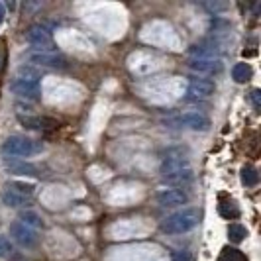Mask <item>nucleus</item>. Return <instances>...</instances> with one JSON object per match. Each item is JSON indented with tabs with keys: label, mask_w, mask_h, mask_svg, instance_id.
<instances>
[{
	"label": "nucleus",
	"mask_w": 261,
	"mask_h": 261,
	"mask_svg": "<svg viewBox=\"0 0 261 261\" xmlns=\"http://www.w3.org/2000/svg\"><path fill=\"white\" fill-rule=\"evenodd\" d=\"M161 179L169 185H187L193 181V167H191V159L181 149H173L167 151V155L161 161Z\"/></svg>",
	"instance_id": "1"
},
{
	"label": "nucleus",
	"mask_w": 261,
	"mask_h": 261,
	"mask_svg": "<svg viewBox=\"0 0 261 261\" xmlns=\"http://www.w3.org/2000/svg\"><path fill=\"white\" fill-rule=\"evenodd\" d=\"M198 222H200V210L195 208V206H187V208L177 210L171 216H167L163 222L159 224V228L165 234L177 236L195 230L196 226H198Z\"/></svg>",
	"instance_id": "2"
},
{
	"label": "nucleus",
	"mask_w": 261,
	"mask_h": 261,
	"mask_svg": "<svg viewBox=\"0 0 261 261\" xmlns=\"http://www.w3.org/2000/svg\"><path fill=\"white\" fill-rule=\"evenodd\" d=\"M43 151V144L26 136H10L2 144V153L10 157H34Z\"/></svg>",
	"instance_id": "3"
},
{
	"label": "nucleus",
	"mask_w": 261,
	"mask_h": 261,
	"mask_svg": "<svg viewBox=\"0 0 261 261\" xmlns=\"http://www.w3.org/2000/svg\"><path fill=\"white\" fill-rule=\"evenodd\" d=\"M30 45L34 47V51H43V53H55V41H53L51 32L41 24H34L28 30L26 34Z\"/></svg>",
	"instance_id": "4"
},
{
	"label": "nucleus",
	"mask_w": 261,
	"mask_h": 261,
	"mask_svg": "<svg viewBox=\"0 0 261 261\" xmlns=\"http://www.w3.org/2000/svg\"><path fill=\"white\" fill-rule=\"evenodd\" d=\"M26 59L30 61V65H38V67H49V69H65L67 61L63 55L59 53H43V51H28Z\"/></svg>",
	"instance_id": "5"
},
{
	"label": "nucleus",
	"mask_w": 261,
	"mask_h": 261,
	"mask_svg": "<svg viewBox=\"0 0 261 261\" xmlns=\"http://www.w3.org/2000/svg\"><path fill=\"white\" fill-rule=\"evenodd\" d=\"M10 91L20 96V98H26V100H39L41 98V89H39V83L36 81H26V79H14L10 83Z\"/></svg>",
	"instance_id": "6"
},
{
	"label": "nucleus",
	"mask_w": 261,
	"mask_h": 261,
	"mask_svg": "<svg viewBox=\"0 0 261 261\" xmlns=\"http://www.w3.org/2000/svg\"><path fill=\"white\" fill-rule=\"evenodd\" d=\"M175 122L179 126H185V128H191L195 132H208L210 130V120L202 112H196V110H189V112H183L175 118Z\"/></svg>",
	"instance_id": "7"
},
{
	"label": "nucleus",
	"mask_w": 261,
	"mask_h": 261,
	"mask_svg": "<svg viewBox=\"0 0 261 261\" xmlns=\"http://www.w3.org/2000/svg\"><path fill=\"white\" fill-rule=\"evenodd\" d=\"M10 236L14 238V242L20 244L22 248H34L39 240V236L36 234V230L28 228L26 224H22V222L10 224Z\"/></svg>",
	"instance_id": "8"
},
{
	"label": "nucleus",
	"mask_w": 261,
	"mask_h": 261,
	"mask_svg": "<svg viewBox=\"0 0 261 261\" xmlns=\"http://www.w3.org/2000/svg\"><path fill=\"white\" fill-rule=\"evenodd\" d=\"M216 91V85L208 79H191L187 94L191 100H206Z\"/></svg>",
	"instance_id": "9"
},
{
	"label": "nucleus",
	"mask_w": 261,
	"mask_h": 261,
	"mask_svg": "<svg viewBox=\"0 0 261 261\" xmlns=\"http://www.w3.org/2000/svg\"><path fill=\"white\" fill-rule=\"evenodd\" d=\"M157 202L163 208H177V206H183L189 202V195L183 189H165L157 195Z\"/></svg>",
	"instance_id": "10"
},
{
	"label": "nucleus",
	"mask_w": 261,
	"mask_h": 261,
	"mask_svg": "<svg viewBox=\"0 0 261 261\" xmlns=\"http://www.w3.org/2000/svg\"><path fill=\"white\" fill-rule=\"evenodd\" d=\"M220 45L218 41H202L189 47L191 59H220Z\"/></svg>",
	"instance_id": "11"
},
{
	"label": "nucleus",
	"mask_w": 261,
	"mask_h": 261,
	"mask_svg": "<svg viewBox=\"0 0 261 261\" xmlns=\"http://www.w3.org/2000/svg\"><path fill=\"white\" fill-rule=\"evenodd\" d=\"M189 67L200 75H218L222 73L224 63L222 59H191Z\"/></svg>",
	"instance_id": "12"
},
{
	"label": "nucleus",
	"mask_w": 261,
	"mask_h": 261,
	"mask_svg": "<svg viewBox=\"0 0 261 261\" xmlns=\"http://www.w3.org/2000/svg\"><path fill=\"white\" fill-rule=\"evenodd\" d=\"M18 122L28 128V130H34V132H43L47 130V128H57V124L49 120V118H39V116H34V114H18Z\"/></svg>",
	"instance_id": "13"
},
{
	"label": "nucleus",
	"mask_w": 261,
	"mask_h": 261,
	"mask_svg": "<svg viewBox=\"0 0 261 261\" xmlns=\"http://www.w3.org/2000/svg\"><path fill=\"white\" fill-rule=\"evenodd\" d=\"M0 198H2V202H4L6 206H10V208H22V206H28V204L32 202V198L16 193L8 185H4V189H2V193H0Z\"/></svg>",
	"instance_id": "14"
},
{
	"label": "nucleus",
	"mask_w": 261,
	"mask_h": 261,
	"mask_svg": "<svg viewBox=\"0 0 261 261\" xmlns=\"http://www.w3.org/2000/svg\"><path fill=\"white\" fill-rule=\"evenodd\" d=\"M4 167L10 171L12 175H24V177H38V167L32 165V163H26V161H14V159H4Z\"/></svg>",
	"instance_id": "15"
},
{
	"label": "nucleus",
	"mask_w": 261,
	"mask_h": 261,
	"mask_svg": "<svg viewBox=\"0 0 261 261\" xmlns=\"http://www.w3.org/2000/svg\"><path fill=\"white\" fill-rule=\"evenodd\" d=\"M253 77V69L249 63H236L232 67V79H234L236 83H240V85H244V83H248L249 79Z\"/></svg>",
	"instance_id": "16"
},
{
	"label": "nucleus",
	"mask_w": 261,
	"mask_h": 261,
	"mask_svg": "<svg viewBox=\"0 0 261 261\" xmlns=\"http://www.w3.org/2000/svg\"><path fill=\"white\" fill-rule=\"evenodd\" d=\"M246 238H248L246 226H242V224H230L228 226V240L232 244H242Z\"/></svg>",
	"instance_id": "17"
},
{
	"label": "nucleus",
	"mask_w": 261,
	"mask_h": 261,
	"mask_svg": "<svg viewBox=\"0 0 261 261\" xmlns=\"http://www.w3.org/2000/svg\"><path fill=\"white\" fill-rule=\"evenodd\" d=\"M16 77H18V79H26V81H36V83H39V77H41V73H39L38 67L24 63V65L18 67V73H16Z\"/></svg>",
	"instance_id": "18"
},
{
	"label": "nucleus",
	"mask_w": 261,
	"mask_h": 261,
	"mask_svg": "<svg viewBox=\"0 0 261 261\" xmlns=\"http://www.w3.org/2000/svg\"><path fill=\"white\" fill-rule=\"evenodd\" d=\"M242 183L246 187H255L259 183V173L253 165H244L242 167Z\"/></svg>",
	"instance_id": "19"
},
{
	"label": "nucleus",
	"mask_w": 261,
	"mask_h": 261,
	"mask_svg": "<svg viewBox=\"0 0 261 261\" xmlns=\"http://www.w3.org/2000/svg\"><path fill=\"white\" fill-rule=\"evenodd\" d=\"M20 222L26 224L28 228H43V218L39 216L38 212H32V210H26L20 214Z\"/></svg>",
	"instance_id": "20"
},
{
	"label": "nucleus",
	"mask_w": 261,
	"mask_h": 261,
	"mask_svg": "<svg viewBox=\"0 0 261 261\" xmlns=\"http://www.w3.org/2000/svg\"><path fill=\"white\" fill-rule=\"evenodd\" d=\"M218 212L222 214L226 220H234L240 216V208H238V204H236L234 200H226V202H220L218 204Z\"/></svg>",
	"instance_id": "21"
},
{
	"label": "nucleus",
	"mask_w": 261,
	"mask_h": 261,
	"mask_svg": "<svg viewBox=\"0 0 261 261\" xmlns=\"http://www.w3.org/2000/svg\"><path fill=\"white\" fill-rule=\"evenodd\" d=\"M10 189H14L16 193H20V195L28 196V198H32L34 193H36V187L32 183H26V181H12V183H6Z\"/></svg>",
	"instance_id": "22"
},
{
	"label": "nucleus",
	"mask_w": 261,
	"mask_h": 261,
	"mask_svg": "<svg viewBox=\"0 0 261 261\" xmlns=\"http://www.w3.org/2000/svg\"><path fill=\"white\" fill-rule=\"evenodd\" d=\"M218 261H248V257H246V255H244L240 249L226 246V248L222 249V253H220Z\"/></svg>",
	"instance_id": "23"
},
{
	"label": "nucleus",
	"mask_w": 261,
	"mask_h": 261,
	"mask_svg": "<svg viewBox=\"0 0 261 261\" xmlns=\"http://www.w3.org/2000/svg\"><path fill=\"white\" fill-rule=\"evenodd\" d=\"M14 246H12V242L6 238V236H0V257H12L14 255Z\"/></svg>",
	"instance_id": "24"
},
{
	"label": "nucleus",
	"mask_w": 261,
	"mask_h": 261,
	"mask_svg": "<svg viewBox=\"0 0 261 261\" xmlns=\"http://www.w3.org/2000/svg\"><path fill=\"white\" fill-rule=\"evenodd\" d=\"M206 8H208L210 12L218 14V12L228 10V8H230V4H226V2H208V4H206Z\"/></svg>",
	"instance_id": "25"
},
{
	"label": "nucleus",
	"mask_w": 261,
	"mask_h": 261,
	"mask_svg": "<svg viewBox=\"0 0 261 261\" xmlns=\"http://www.w3.org/2000/svg\"><path fill=\"white\" fill-rule=\"evenodd\" d=\"M249 102L255 106V108H259V105H261V91L259 89H253V91L249 92Z\"/></svg>",
	"instance_id": "26"
},
{
	"label": "nucleus",
	"mask_w": 261,
	"mask_h": 261,
	"mask_svg": "<svg viewBox=\"0 0 261 261\" xmlns=\"http://www.w3.org/2000/svg\"><path fill=\"white\" fill-rule=\"evenodd\" d=\"M4 63H6V47H4V39H0V73L4 71Z\"/></svg>",
	"instance_id": "27"
},
{
	"label": "nucleus",
	"mask_w": 261,
	"mask_h": 261,
	"mask_svg": "<svg viewBox=\"0 0 261 261\" xmlns=\"http://www.w3.org/2000/svg\"><path fill=\"white\" fill-rule=\"evenodd\" d=\"M173 261H191V255H189V251H175Z\"/></svg>",
	"instance_id": "28"
},
{
	"label": "nucleus",
	"mask_w": 261,
	"mask_h": 261,
	"mask_svg": "<svg viewBox=\"0 0 261 261\" xmlns=\"http://www.w3.org/2000/svg\"><path fill=\"white\" fill-rule=\"evenodd\" d=\"M4 18H6V8H4V4L0 2V24L4 22Z\"/></svg>",
	"instance_id": "29"
}]
</instances>
